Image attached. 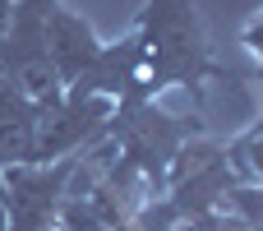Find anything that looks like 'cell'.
Here are the masks:
<instances>
[{"label":"cell","mask_w":263,"mask_h":231,"mask_svg":"<svg viewBox=\"0 0 263 231\" xmlns=\"http://www.w3.org/2000/svg\"><path fill=\"white\" fill-rule=\"evenodd\" d=\"M134 37L139 83L129 102H157L162 88H199L208 74H217L194 0H143Z\"/></svg>","instance_id":"6da1fadb"},{"label":"cell","mask_w":263,"mask_h":231,"mask_svg":"<svg viewBox=\"0 0 263 231\" xmlns=\"http://www.w3.org/2000/svg\"><path fill=\"white\" fill-rule=\"evenodd\" d=\"M116 116L111 97L97 93H79V88H60L55 97L37 102V139H32V167L60 162V157H79L83 148H92L106 125Z\"/></svg>","instance_id":"7a4b0ae2"},{"label":"cell","mask_w":263,"mask_h":231,"mask_svg":"<svg viewBox=\"0 0 263 231\" xmlns=\"http://www.w3.org/2000/svg\"><path fill=\"white\" fill-rule=\"evenodd\" d=\"M74 162L79 157H60V162H46V167H5V222L9 231H51L55 227V213L65 204V190H69V176H74Z\"/></svg>","instance_id":"3957f363"},{"label":"cell","mask_w":263,"mask_h":231,"mask_svg":"<svg viewBox=\"0 0 263 231\" xmlns=\"http://www.w3.org/2000/svg\"><path fill=\"white\" fill-rule=\"evenodd\" d=\"M97 51H102V37L92 32V23L83 14L65 9V5H51V14H46V60H51L60 88H69L97 60Z\"/></svg>","instance_id":"277c9868"},{"label":"cell","mask_w":263,"mask_h":231,"mask_svg":"<svg viewBox=\"0 0 263 231\" xmlns=\"http://www.w3.org/2000/svg\"><path fill=\"white\" fill-rule=\"evenodd\" d=\"M32 139H37V102L18 83L0 79V171L32 162Z\"/></svg>","instance_id":"5b68a950"},{"label":"cell","mask_w":263,"mask_h":231,"mask_svg":"<svg viewBox=\"0 0 263 231\" xmlns=\"http://www.w3.org/2000/svg\"><path fill=\"white\" fill-rule=\"evenodd\" d=\"M227 162L236 171V185H263V125L227 148Z\"/></svg>","instance_id":"8992f818"},{"label":"cell","mask_w":263,"mask_h":231,"mask_svg":"<svg viewBox=\"0 0 263 231\" xmlns=\"http://www.w3.org/2000/svg\"><path fill=\"white\" fill-rule=\"evenodd\" d=\"M222 213H231L236 222L263 231V185H231L222 199Z\"/></svg>","instance_id":"52a82bcc"},{"label":"cell","mask_w":263,"mask_h":231,"mask_svg":"<svg viewBox=\"0 0 263 231\" xmlns=\"http://www.w3.org/2000/svg\"><path fill=\"white\" fill-rule=\"evenodd\" d=\"M240 46H245L250 56H259V60H263V14L254 19V23H245V32H240Z\"/></svg>","instance_id":"ba28073f"},{"label":"cell","mask_w":263,"mask_h":231,"mask_svg":"<svg viewBox=\"0 0 263 231\" xmlns=\"http://www.w3.org/2000/svg\"><path fill=\"white\" fill-rule=\"evenodd\" d=\"M0 231H9V222H5V176H0Z\"/></svg>","instance_id":"9c48e42d"},{"label":"cell","mask_w":263,"mask_h":231,"mask_svg":"<svg viewBox=\"0 0 263 231\" xmlns=\"http://www.w3.org/2000/svg\"><path fill=\"white\" fill-rule=\"evenodd\" d=\"M51 231H55V227H51Z\"/></svg>","instance_id":"30bf717a"}]
</instances>
